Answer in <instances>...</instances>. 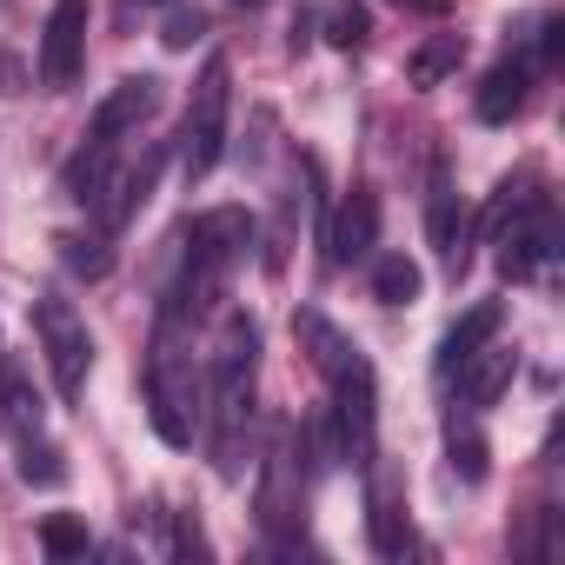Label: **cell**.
Instances as JSON below:
<instances>
[{
  "label": "cell",
  "mask_w": 565,
  "mask_h": 565,
  "mask_svg": "<svg viewBox=\"0 0 565 565\" xmlns=\"http://www.w3.org/2000/svg\"><path fill=\"white\" fill-rule=\"evenodd\" d=\"M200 34H206V14H200V8H173V14H167V34H160V41H167L173 54H186V47H193Z\"/></svg>",
  "instance_id": "4316f807"
},
{
  "label": "cell",
  "mask_w": 565,
  "mask_h": 565,
  "mask_svg": "<svg viewBox=\"0 0 565 565\" xmlns=\"http://www.w3.org/2000/svg\"><path fill=\"white\" fill-rule=\"evenodd\" d=\"M160 160H167L160 147H140L134 160H120V153H114V167L100 173V186H94V200H87V213H94V226H100L107 239H114V233H120V226H127V220L153 200Z\"/></svg>",
  "instance_id": "9c48e42d"
},
{
  "label": "cell",
  "mask_w": 565,
  "mask_h": 565,
  "mask_svg": "<svg viewBox=\"0 0 565 565\" xmlns=\"http://www.w3.org/2000/svg\"><path fill=\"white\" fill-rule=\"evenodd\" d=\"M446 459H452V472H459L466 486L486 479V433H479V413H472V406H452V413H446Z\"/></svg>",
  "instance_id": "ffe728a7"
},
{
  "label": "cell",
  "mask_w": 565,
  "mask_h": 565,
  "mask_svg": "<svg viewBox=\"0 0 565 565\" xmlns=\"http://www.w3.org/2000/svg\"><path fill=\"white\" fill-rule=\"evenodd\" d=\"M134 8H160V0H120V14H134Z\"/></svg>",
  "instance_id": "4dcf8cb0"
},
{
  "label": "cell",
  "mask_w": 565,
  "mask_h": 565,
  "mask_svg": "<svg viewBox=\"0 0 565 565\" xmlns=\"http://www.w3.org/2000/svg\"><path fill=\"white\" fill-rule=\"evenodd\" d=\"M366 532H373V552L380 558H406L413 545V525H406V486L373 459L366 466Z\"/></svg>",
  "instance_id": "5bb4252c"
},
{
  "label": "cell",
  "mask_w": 565,
  "mask_h": 565,
  "mask_svg": "<svg viewBox=\"0 0 565 565\" xmlns=\"http://www.w3.org/2000/svg\"><path fill=\"white\" fill-rule=\"evenodd\" d=\"M206 446H213V472L239 479L246 452H253V399H259V320L253 313H220L213 353H206Z\"/></svg>",
  "instance_id": "6da1fadb"
},
{
  "label": "cell",
  "mask_w": 565,
  "mask_h": 565,
  "mask_svg": "<svg viewBox=\"0 0 565 565\" xmlns=\"http://www.w3.org/2000/svg\"><path fill=\"white\" fill-rule=\"evenodd\" d=\"M499 320H505V307H499V300H479L466 320H452V333L439 340V360H433V373H439V380H452V373H459V366H466V360L486 347V340H499Z\"/></svg>",
  "instance_id": "d6986e66"
},
{
  "label": "cell",
  "mask_w": 565,
  "mask_h": 565,
  "mask_svg": "<svg viewBox=\"0 0 565 565\" xmlns=\"http://www.w3.org/2000/svg\"><path fill=\"white\" fill-rule=\"evenodd\" d=\"M426 294V273L406 253H373V300L380 307H413Z\"/></svg>",
  "instance_id": "7402d4cb"
},
{
  "label": "cell",
  "mask_w": 565,
  "mask_h": 565,
  "mask_svg": "<svg viewBox=\"0 0 565 565\" xmlns=\"http://www.w3.org/2000/svg\"><path fill=\"white\" fill-rule=\"evenodd\" d=\"M459 61H466V34H426L406 54V81L413 87H439L446 74H459Z\"/></svg>",
  "instance_id": "44dd1931"
},
{
  "label": "cell",
  "mask_w": 565,
  "mask_h": 565,
  "mask_svg": "<svg viewBox=\"0 0 565 565\" xmlns=\"http://www.w3.org/2000/svg\"><path fill=\"white\" fill-rule=\"evenodd\" d=\"M327 41L333 47H366V8H333V21H327Z\"/></svg>",
  "instance_id": "83f0119b"
},
{
  "label": "cell",
  "mask_w": 565,
  "mask_h": 565,
  "mask_svg": "<svg viewBox=\"0 0 565 565\" xmlns=\"http://www.w3.org/2000/svg\"><path fill=\"white\" fill-rule=\"evenodd\" d=\"M173 552H180V558H206V552H213L193 512H180V519H173Z\"/></svg>",
  "instance_id": "f1b7e54d"
},
{
  "label": "cell",
  "mask_w": 565,
  "mask_h": 565,
  "mask_svg": "<svg viewBox=\"0 0 565 565\" xmlns=\"http://www.w3.org/2000/svg\"><path fill=\"white\" fill-rule=\"evenodd\" d=\"M373 246H380V193L353 186L340 200V213L327 220V266H360V259H373Z\"/></svg>",
  "instance_id": "4fadbf2b"
},
{
  "label": "cell",
  "mask_w": 565,
  "mask_h": 565,
  "mask_svg": "<svg viewBox=\"0 0 565 565\" xmlns=\"http://www.w3.org/2000/svg\"><path fill=\"white\" fill-rule=\"evenodd\" d=\"M34 340H41V360L54 373V393L74 406L87 393V373H94V333L81 320V307L67 294H34Z\"/></svg>",
  "instance_id": "5b68a950"
},
{
  "label": "cell",
  "mask_w": 565,
  "mask_h": 565,
  "mask_svg": "<svg viewBox=\"0 0 565 565\" xmlns=\"http://www.w3.org/2000/svg\"><path fill=\"white\" fill-rule=\"evenodd\" d=\"M0 426H8V439H14V446L47 439V399H41L34 373H28L14 353H0Z\"/></svg>",
  "instance_id": "9a60e30c"
},
{
  "label": "cell",
  "mask_w": 565,
  "mask_h": 565,
  "mask_svg": "<svg viewBox=\"0 0 565 565\" xmlns=\"http://www.w3.org/2000/svg\"><path fill=\"white\" fill-rule=\"evenodd\" d=\"M512 373H519V353L512 347H499V340H486L452 380H459V406H472V413H486V406H499V393L512 386Z\"/></svg>",
  "instance_id": "2e32d148"
},
{
  "label": "cell",
  "mask_w": 565,
  "mask_h": 565,
  "mask_svg": "<svg viewBox=\"0 0 565 565\" xmlns=\"http://www.w3.org/2000/svg\"><path fill=\"white\" fill-rule=\"evenodd\" d=\"M193 333H200L193 320L160 313L153 320V340H147V366H140L153 433L173 452H186L200 439V426H206V380H200V360H193Z\"/></svg>",
  "instance_id": "7a4b0ae2"
},
{
  "label": "cell",
  "mask_w": 565,
  "mask_h": 565,
  "mask_svg": "<svg viewBox=\"0 0 565 565\" xmlns=\"http://www.w3.org/2000/svg\"><path fill=\"white\" fill-rule=\"evenodd\" d=\"M233 8H259V0H233Z\"/></svg>",
  "instance_id": "1f68e13d"
},
{
  "label": "cell",
  "mask_w": 565,
  "mask_h": 565,
  "mask_svg": "<svg viewBox=\"0 0 565 565\" xmlns=\"http://www.w3.org/2000/svg\"><path fill=\"white\" fill-rule=\"evenodd\" d=\"M426 239H433L446 279L459 287L466 266H472V246H466V239H472V213H466V200H459V186H452L446 153H433V167H426Z\"/></svg>",
  "instance_id": "52a82bcc"
},
{
  "label": "cell",
  "mask_w": 565,
  "mask_h": 565,
  "mask_svg": "<svg viewBox=\"0 0 565 565\" xmlns=\"http://www.w3.org/2000/svg\"><path fill=\"white\" fill-rule=\"evenodd\" d=\"M14 452H21V479H28V486H61V479H67L54 439H28V446H14Z\"/></svg>",
  "instance_id": "484cf974"
},
{
  "label": "cell",
  "mask_w": 565,
  "mask_h": 565,
  "mask_svg": "<svg viewBox=\"0 0 565 565\" xmlns=\"http://www.w3.org/2000/svg\"><path fill=\"white\" fill-rule=\"evenodd\" d=\"M492 246H499V273H505V279L545 273V266L558 259V206H552V193H532V200L492 233Z\"/></svg>",
  "instance_id": "ba28073f"
},
{
  "label": "cell",
  "mask_w": 565,
  "mask_h": 565,
  "mask_svg": "<svg viewBox=\"0 0 565 565\" xmlns=\"http://www.w3.org/2000/svg\"><path fill=\"white\" fill-rule=\"evenodd\" d=\"M87 28H94V0H54L47 28H41V94H67L87 67Z\"/></svg>",
  "instance_id": "30bf717a"
},
{
  "label": "cell",
  "mask_w": 565,
  "mask_h": 565,
  "mask_svg": "<svg viewBox=\"0 0 565 565\" xmlns=\"http://www.w3.org/2000/svg\"><path fill=\"white\" fill-rule=\"evenodd\" d=\"M307 433L294 419L266 426V452H259V525L279 552H300V525H307Z\"/></svg>",
  "instance_id": "3957f363"
},
{
  "label": "cell",
  "mask_w": 565,
  "mask_h": 565,
  "mask_svg": "<svg viewBox=\"0 0 565 565\" xmlns=\"http://www.w3.org/2000/svg\"><path fill=\"white\" fill-rule=\"evenodd\" d=\"M160 100H167V94H160V81H153V74H127V81H120V87L94 107L87 147H120L127 134H140V127L160 114Z\"/></svg>",
  "instance_id": "7c38bea8"
},
{
  "label": "cell",
  "mask_w": 565,
  "mask_h": 565,
  "mask_svg": "<svg viewBox=\"0 0 565 565\" xmlns=\"http://www.w3.org/2000/svg\"><path fill=\"white\" fill-rule=\"evenodd\" d=\"M532 193H539V173H532V167H519V173H505V180H499V193H492V206L479 213V233L492 239V233H499V226H505V220H512V213H519L525 200H532Z\"/></svg>",
  "instance_id": "cb8c5ba5"
},
{
  "label": "cell",
  "mask_w": 565,
  "mask_h": 565,
  "mask_svg": "<svg viewBox=\"0 0 565 565\" xmlns=\"http://www.w3.org/2000/svg\"><path fill=\"white\" fill-rule=\"evenodd\" d=\"M386 8H426V14H439L446 0H386Z\"/></svg>",
  "instance_id": "f546056e"
},
{
  "label": "cell",
  "mask_w": 565,
  "mask_h": 565,
  "mask_svg": "<svg viewBox=\"0 0 565 565\" xmlns=\"http://www.w3.org/2000/svg\"><path fill=\"white\" fill-rule=\"evenodd\" d=\"M61 266L81 273V279H100V273L114 266V239H107L100 226H94V233H67V239H61Z\"/></svg>",
  "instance_id": "d4e9b609"
},
{
  "label": "cell",
  "mask_w": 565,
  "mask_h": 565,
  "mask_svg": "<svg viewBox=\"0 0 565 565\" xmlns=\"http://www.w3.org/2000/svg\"><path fill=\"white\" fill-rule=\"evenodd\" d=\"M41 552L61 558V565H67V558H87V552H94L87 519H74V512H47V519H41Z\"/></svg>",
  "instance_id": "603a6c76"
},
{
  "label": "cell",
  "mask_w": 565,
  "mask_h": 565,
  "mask_svg": "<svg viewBox=\"0 0 565 565\" xmlns=\"http://www.w3.org/2000/svg\"><path fill=\"white\" fill-rule=\"evenodd\" d=\"M333 386V433H340V466H353V472H366L373 459H380V386H373V360L360 353L347 373H333L327 380Z\"/></svg>",
  "instance_id": "8992f818"
},
{
  "label": "cell",
  "mask_w": 565,
  "mask_h": 565,
  "mask_svg": "<svg viewBox=\"0 0 565 565\" xmlns=\"http://www.w3.org/2000/svg\"><path fill=\"white\" fill-rule=\"evenodd\" d=\"M253 239H259V226H253L246 206H206V213H193V226H186V259H200V266H213V273H233V266L253 253Z\"/></svg>",
  "instance_id": "8fae6325"
},
{
  "label": "cell",
  "mask_w": 565,
  "mask_h": 565,
  "mask_svg": "<svg viewBox=\"0 0 565 565\" xmlns=\"http://www.w3.org/2000/svg\"><path fill=\"white\" fill-rule=\"evenodd\" d=\"M294 340H300V353L313 360V373H320V380H333V373H347V366L360 360V347H353L327 313H313V307H300V313H294Z\"/></svg>",
  "instance_id": "ac0fdd59"
},
{
  "label": "cell",
  "mask_w": 565,
  "mask_h": 565,
  "mask_svg": "<svg viewBox=\"0 0 565 565\" xmlns=\"http://www.w3.org/2000/svg\"><path fill=\"white\" fill-rule=\"evenodd\" d=\"M226 120H233V67H226V54H206L186 120H180V173L186 180H206L226 160Z\"/></svg>",
  "instance_id": "277c9868"
},
{
  "label": "cell",
  "mask_w": 565,
  "mask_h": 565,
  "mask_svg": "<svg viewBox=\"0 0 565 565\" xmlns=\"http://www.w3.org/2000/svg\"><path fill=\"white\" fill-rule=\"evenodd\" d=\"M532 54H505L492 74H486V87H479V100H472V114L486 120V127H505V120H519V107H525V87H532Z\"/></svg>",
  "instance_id": "e0dca14e"
}]
</instances>
